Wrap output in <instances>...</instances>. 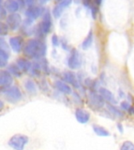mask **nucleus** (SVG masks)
I'll return each instance as SVG.
<instances>
[{"instance_id": "f257e3e1", "label": "nucleus", "mask_w": 134, "mask_h": 150, "mask_svg": "<svg viewBox=\"0 0 134 150\" xmlns=\"http://www.w3.org/2000/svg\"><path fill=\"white\" fill-rule=\"evenodd\" d=\"M24 55L28 59H41L44 58L47 52L46 45L42 40L31 38L24 45L23 49Z\"/></svg>"}, {"instance_id": "f03ea898", "label": "nucleus", "mask_w": 134, "mask_h": 150, "mask_svg": "<svg viewBox=\"0 0 134 150\" xmlns=\"http://www.w3.org/2000/svg\"><path fill=\"white\" fill-rule=\"evenodd\" d=\"M1 93L9 103L15 104L22 99L23 95L21 89L16 86H10L1 88Z\"/></svg>"}, {"instance_id": "7ed1b4c3", "label": "nucleus", "mask_w": 134, "mask_h": 150, "mask_svg": "<svg viewBox=\"0 0 134 150\" xmlns=\"http://www.w3.org/2000/svg\"><path fill=\"white\" fill-rule=\"evenodd\" d=\"M29 142V138L25 134H16L12 136L8 142V145L14 150H24Z\"/></svg>"}, {"instance_id": "20e7f679", "label": "nucleus", "mask_w": 134, "mask_h": 150, "mask_svg": "<svg viewBox=\"0 0 134 150\" xmlns=\"http://www.w3.org/2000/svg\"><path fill=\"white\" fill-rule=\"evenodd\" d=\"M67 63H68V67L71 70H76V69H79L81 67L82 60L77 49H72L71 50L70 54L68 57Z\"/></svg>"}, {"instance_id": "39448f33", "label": "nucleus", "mask_w": 134, "mask_h": 150, "mask_svg": "<svg viewBox=\"0 0 134 150\" xmlns=\"http://www.w3.org/2000/svg\"><path fill=\"white\" fill-rule=\"evenodd\" d=\"M88 98L90 104L97 109H101L105 105L106 101L104 100V98L102 97L101 94L97 93L96 91L90 90L88 95Z\"/></svg>"}, {"instance_id": "423d86ee", "label": "nucleus", "mask_w": 134, "mask_h": 150, "mask_svg": "<svg viewBox=\"0 0 134 150\" xmlns=\"http://www.w3.org/2000/svg\"><path fill=\"white\" fill-rule=\"evenodd\" d=\"M6 23H7V25L10 30H16L21 26L22 18H21V15L17 13H10L9 16H7Z\"/></svg>"}, {"instance_id": "0eeeda50", "label": "nucleus", "mask_w": 134, "mask_h": 150, "mask_svg": "<svg viewBox=\"0 0 134 150\" xmlns=\"http://www.w3.org/2000/svg\"><path fill=\"white\" fill-rule=\"evenodd\" d=\"M9 45L13 51L19 53L23 50L25 44L24 38L21 36H14L9 38Z\"/></svg>"}, {"instance_id": "6e6552de", "label": "nucleus", "mask_w": 134, "mask_h": 150, "mask_svg": "<svg viewBox=\"0 0 134 150\" xmlns=\"http://www.w3.org/2000/svg\"><path fill=\"white\" fill-rule=\"evenodd\" d=\"M38 26H39V28H41V30L44 35L49 34L52 28V18L51 14L48 10L45 11L43 16H42V22L39 23Z\"/></svg>"}, {"instance_id": "1a4fd4ad", "label": "nucleus", "mask_w": 134, "mask_h": 150, "mask_svg": "<svg viewBox=\"0 0 134 150\" xmlns=\"http://www.w3.org/2000/svg\"><path fill=\"white\" fill-rule=\"evenodd\" d=\"M45 13V9L41 6H31L26 9L25 16L27 18H30L33 21L43 15Z\"/></svg>"}, {"instance_id": "9d476101", "label": "nucleus", "mask_w": 134, "mask_h": 150, "mask_svg": "<svg viewBox=\"0 0 134 150\" xmlns=\"http://www.w3.org/2000/svg\"><path fill=\"white\" fill-rule=\"evenodd\" d=\"M13 75L6 70H0V86L1 88L10 87L13 84Z\"/></svg>"}, {"instance_id": "9b49d317", "label": "nucleus", "mask_w": 134, "mask_h": 150, "mask_svg": "<svg viewBox=\"0 0 134 150\" xmlns=\"http://www.w3.org/2000/svg\"><path fill=\"white\" fill-rule=\"evenodd\" d=\"M75 118L80 124H86L90 119V113L88 110L83 108H77L75 111Z\"/></svg>"}, {"instance_id": "f8f14e48", "label": "nucleus", "mask_w": 134, "mask_h": 150, "mask_svg": "<svg viewBox=\"0 0 134 150\" xmlns=\"http://www.w3.org/2000/svg\"><path fill=\"white\" fill-rule=\"evenodd\" d=\"M63 78L64 81L74 87L75 88L78 89L80 88V83L76 77V74L72 71H65L63 74Z\"/></svg>"}, {"instance_id": "ddd939ff", "label": "nucleus", "mask_w": 134, "mask_h": 150, "mask_svg": "<svg viewBox=\"0 0 134 150\" xmlns=\"http://www.w3.org/2000/svg\"><path fill=\"white\" fill-rule=\"evenodd\" d=\"M72 2V0H62L61 2H59L58 5L55 6V7L53 9V15L54 18L58 19L63 14V10L68 7Z\"/></svg>"}, {"instance_id": "4468645a", "label": "nucleus", "mask_w": 134, "mask_h": 150, "mask_svg": "<svg viewBox=\"0 0 134 150\" xmlns=\"http://www.w3.org/2000/svg\"><path fill=\"white\" fill-rule=\"evenodd\" d=\"M99 93L101 94L102 97L104 98V100L108 103H110V104H113V105H115V104L117 103V100H116L115 96L108 88L101 87V88H99Z\"/></svg>"}, {"instance_id": "2eb2a0df", "label": "nucleus", "mask_w": 134, "mask_h": 150, "mask_svg": "<svg viewBox=\"0 0 134 150\" xmlns=\"http://www.w3.org/2000/svg\"><path fill=\"white\" fill-rule=\"evenodd\" d=\"M54 85H55V88L62 94H64V95L72 94V89L71 88L70 84H68L67 82L63 81H56Z\"/></svg>"}, {"instance_id": "dca6fc26", "label": "nucleus", "mask_w": 134, "mask_h": 150, "mask_svg": "<svg viewBox=\"0 0 134 150\" xmlns=\"http://www.w3.org/2000/svg\"><path fill=\"white\" fill-rule=\"evenodd\" d=\"M16 64L21 68V70L24 73L30 71L31 66H32V63H31L28 59L23 58V57L18 58L16 59Z\"/></svg>"}, {"instance_id": "f3484780", "label": "nucleus", "mask_w": 134, "mask_h": 150, "mask_svg": "<svg viewBox=\"0 0 134 150\" xmlns=\"http://www.w3.org/2000/svg\"><path fill=\"white\" fill-rule=\"evenodd\" d=\"M3 6L6 8L7 11L10 13H14L16 11H18L20 9L18 2L16 0H6L3 3Z\"/></svg>"}, {"instance_id": "a211bd4d", "label": "nucleus", "mask_w": 134, "mask_h": 150, "mask_svg": "<svg viewBox=\"0 0 134 150\" xmlns=\"http://www.w3.org/2000/svg\"><path fill=\"white\" fill-rule=\"evenodd\" d=\"M24 88L28 93L31 96H35L37 94V86L32 80L28 79L24 82Z\"/></svg>"}, {"instance_id": "6ab92c4d", "label": "nucleus", "mask_w": 134, "mask_h": 150, "mask_svg": "<svg viewBox=\"0 0 134 150\" xmlns=\"http://www.w3.org/2000/svg\"><path fill=\"white\" fill-rule=\"evenodd\" d=\"M93 33L92 30H90L82 43V49L83 50H88L92 46L93 43Z\"/></svg>"}, {"instance_id": "aec40b11", "label": "nucleus", "mask_w": 134, "mask_h": 150, "mask_svg": "<svg viewBox=\"0 0 134 150\" xmlns=\"http://www.w3.org/2000/svg\"><path fill=\"white\" fill-rule=\"evenodd\" d=\"M8 71L13 76L16 77H21L22 76V70L16 63H11L8 66Z\"/></svg>"}, {"instance_id": "412c9836", "label": "nucleus", "mask_w": 134, "mask_h": 150, "mask_svg": "<svg viewBox=\"0 0 134 150\" xmlns=\"http://www.w3.org/2000/svg\"><path fill=\"white\" fill-rule=\"evenodd\" d=\"M93 130L94 133L98 136H101V137H108V136H110V133L107 129L104 128L103 127L97 125V124H93Z\"/></svg>"}, {"instance_id": "4be33fe9", "label": "nucleus", "mask_w": 134, "mask_h": 150, "mask_svg": "<svg viewBox=\"0 0 134 150\" xmlns=\"http://www.w3.org/2000/svg\"><path fill=\"white\" fill-rule=\"evenodd\" d=\"M42 64L38 62H33L31 68V74L32 75L33 77H39L42 72Z\"/></svg>"}, {"instance_id": "5701e85b", "label": "nucleus", "mask_w": 134, "mask_h": 150, "mask_svg": "<svg viewBox=\"0 0 134 150\" xmlns=\"http://www.w3.org/2000/svg\"><path fill=\"white\" fill-rule=\"evenodd\" d=\"M9 59V53L7 52L0 49V67L3 68L7 65Z\"/></svg>"}, {"instance_id": "b1692460", "label": "nucleus", "mask_w": 134, "mask_h": 150, "mask_svg": "<svg viewBox=\"0 0 134 150\" xmlns=\"http://www.w3.org/2000/svg\"><path fill=\"white\" fill-rule=\"evenodd\" d=\"M107 108H108V110H109V112H110V113H112L113 115H115L116 117H122V116H123V113H122V112H121L115 105H113V104L108 103V104H107Z\"/></svg>"}, {"instance_id": "393cba45", "label": "nucleus", "mask_w": 134, "mask_h": 150, "mask_svg": "<svg viewBox=\"0 0 134 150\" xmlns=\"http://www.w3.org/2000/svg\"><path fill=\"white\" fill-rule=\"evenodd\" d=\"M9 28L8 27L6 23L0 22V35L1 37H4L8 35Z\"/></svg>"}, {"instance_id": "a878e982", "label": "nucleus", "mask_w": 134, "mask_h": 150, "mask_svg": "<svg viewBox=\"0 0 134 150\" xmlns=\"http://www.w3.org/2000/svg\"><path fill=\"white\" fill-rule=\"evenodd\" d=\"M120 150H134V143L130 141H125L121 145Z\"/></svg>"}, {"instance_id": "bb28decb", "label": "nucleus", "mask_w": 134, "mask_h": 150, "mask_svg": "<svg viewBox=\"0 0 134 150\" xmlns=\"http://www.w3.org/2000/svg\"><path fill=\"white\" fill-rule=\"evenodd\" d=\"M42 70L44 71V73L46 74H49L50 73V67H49V63H48V61L45 58L42 59Z\"/></svg>"}, {"instance_id": "cd10ccee", "label": "nucleus", "mask_w": 134, "mask_h": 150, "mask_svg": "<svg viewBox=\"0 0 134 150\" xmlns=\"http://www.w3.org/2000/svg\"><path fill=\"white\" fill-rule=\"evenodd\" d=\"M0 49H2L4 51L7 52L9 53V49H10V46L9 45H8L6 43V42L3 39V37H2L0 38Z\"/></svg>"}, {"instance_id": "c85d7f7f", "label": "nucleus", "mask_w": 134, "mask_h": 150, "mask_svg": "<svg viewBox=\"0 0 134 150\" xmlns=\"http://www.w3.org/2000/svg\"><path fill=\"white\" fill-rule=\"evenodd\" d=\"M120 107L122 108L123 110H125V111L129 112L130 109L132 108V105H130V103L129 102H127V101H122V103H120Z\"/></svg>"}, {"instance_id": "c756f323", "label": "nucleus", "mask_w": 134, "mask_h": 150, "mask_svg": "<svg viewBox=\"0 0 134 150\" xmlns=\"http://www.w3.org/2000/svg\"><path fill=\"white\" fill-rule=\"evenodd\" d=\"M7 10L6 9V8L4 7L3 5H1L0 6V18L1 20H6L7 18Z\"/></svg>"}, {"instance_id": "7c9ffc66", "label": "nucleus", "mask_w": 134, "mask_h": 150, "mask_svg": "<svg viewBox=\"0 0 134 150\" xmlns=\"http://www.w3.org/2000/svg\"><path fill=\"white\" fill-rule=\"evenodd\" d=\"M51 41L52 44H53V45L54 47H57L59 45H60V40H59L58 36L56 35H53L52 36Z\"/></svg>"}, {"instance_id": "2f4dec72", "label": "nucleus", "mask_w": 134, "mask_h": 150, "mask_svg": "<svg viewBox=\"0 0 134 150\" xmlns=\"http://www.w3.org/2000/svg\"><path fill=\"white\" fill-rule=\"evenodd\" d=\"M17 2H18L20 9H22V8H24V7L25 6L26 2L24 0H17Z\"/></svg>"}, {"instance_id": "473e14b6", "label": "nucleus", "mask_w": 134, "mask_h": 150, "mask_svg": "<svg viewBox=\"0 0 134 150\" xmlns=\"http://www.w3.org/2000/svg\"><path fill=\"white\" fill-rule=\"evenodd\" d=\"M26 2V4L28 5V6H33L34 2H35V0H24Z\"/></svg>"}, {"instance_id": "72a5a7b5", "label": "nucleus", "mask_w": 134, "mask_h": 150, "mask_svg": "<svg viewBox=\"0 0 134 150\" xmlns=\"http://www.w3.org/2000/svg\"><path fill=\"white\" fill-rule=\"evenodd\" d=\"M117 128H118V131L121 132V133H122V132H123V131H124V129H123V126H122V124H118Z\"/></svg>"}, {"instance_id": "f704fd0d", "label": "nucleus", "mask_w": 134, "mask_h": 150, "mask_svg": "<svg viewBox=\"0 0 134 150\" xmlns=\"http://www.w3.org/2000/svg\"><path fill=\"white\" fill-rule=\"evenodd\" d=\"M93 1L96 6L99 7L101 5V3H102V1H103V0H93Z\"/></svg>"}, {"instance_id": "c9c22d12", "label": "nucleus", "mask_w": 134, "mask_h": 150, "mask_svg": "<svg viewBox=\"0 0 134 150\" xmlns=\"http://www.w3.org/2000/svg\"><path fill=\"white\" fill-rule=\"evenodd\" d=\"M4 107V103H3V101L0 100V110L2 111V109Z\"/></svg>"}, {"instance_id": "e433bc0d", "label": "nucleus", "mask_w": 134, "mask_h": 150, "mask_svg": "<svg viewBox=\"0 0 134 150\" xmlns=\"http://www.w3.org/2000/svg\"><path fill=\"white\" fill-rule=\"evenodd\" d=\"M42 2H48V1H49V0H42Z\"/></svg>"}, {"instance_id": "4c0bfd02", "label": "nucleus", "mask_w": 134, "mask_h": 150, "mask_svg": "<svg viewBox=\"0 0 134 150\" xmlns=\"http://www.w3.org/2000/svg\"><path fill=\"white\" fill-rule=\"evenodd\" d=\"M56 2H61L62 0H56Z\"/></svg>"}, {"instance_id": "58836bf2", "label": "nucleus", "mask_w": 134, "mask_h": 150, "mask_svg": "<svg viewBox=\"0 0 134 150\" xmlns=\"http://www.w3.org/2000/svg\"><path fill=\"white\" fill-rule=\"evenodd\" d=\"M133 111H134V105H133Z\"/></svg>"}]
</instances>
